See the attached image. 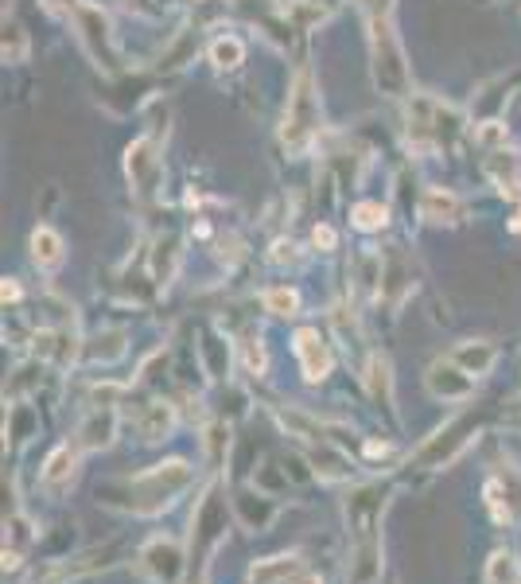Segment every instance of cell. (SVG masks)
Returning <instances> with one entry per match:
<instances>
[{
    "label": "cell",
    "instance_id": "1",
    "mask_svg": "<svg viewBox=\"0 0 521 584\" xmlns=\"http://www.w3.org/2000/svg\"><path fill=\"white\" fill-rule=\"evenodd\" d=\"M191 479H195V468H191L187 460H160V464H152L148 472L133 475V479L125 483V491H129L125 511H133V514L168 511L175 503V495H183V491L191 487Z\"/></svg>",
    "mask_w": 521,
    "mask_h": 584
},
{
    "label": "cell",
    "instance_id": "2",
    "mask_svg": "<svg viewBox=\"0 0 521 584\" xmlns=\"http://www.w3.org/2000/svg\"><path fill=\"white\" fill-rule=\"evenodd\" d=\"M370 28V71L374 86L389 98H405L409 94V67H405V51L401 39L393 32V12H370L366 16Z\"/></svg>",
    "mask_w": 521,
    "mask_h": 584
},
{
    "label": "cell",
    "instance_id": "3",
    "mask_svg": "<svg viewBox=\"0 0 521 584\" xmlns=\"http://www.w3.org/2000/svg\"><path fill=\"white\" fill-rule=\"evenodd\" d=\"M315 133H319V90H315L312 71L296 74V86L288 94V110H284V129L280 141L292 156H304L312 148Z\"/></svg>",
    "mask_w": 521,
    "mask_h": 584
},
{
    "label": "cell",
    "instance_id": "4",
    "mask_svg": "<svg viewBox=\"0 0 521 584\" xmlns=\"http://www.w3.org/2000/svg\"><path fill=\"white\" fill-rule=\"evenodd\" d=\"M70 12V20H74V28H78V39H82V47L94 55V63L105 67V71H113L117 67V51H113V32H109V16H105L102 8H94V4H86V0H63Z\"/></svg>",
    "mask_w": 521,
    "mask_h": 584
},
{
    "label": "cell",
    "instance_id": "5",
    "mask_svg": "<svg viewBox=\"0 0 521 584\" xmlns=\"http://www.w3.org/2000/svg\"><path fill=\"white\" fill-rule=\"evenodd\" d=\"M475 433H479V425L471 417H455V421H448L444 429H436L432 437L424 440V448L417 452V464L420 468H448L455 456L471 444Z\"/></svg>",
    "mask_w": 521,
    "mask_h": 584
},
{
    "label": "cell",
    "instance_id": "6",
    "mask_svg": "<svg viewBox=\"0 0 521 584\" xmlns=\"http://www.w3.org/2000/svg\"><path fill=\"white\" fill-rule=\"evenodd\" d=\"M125 176L133 183L140 199H152L160 191V176H164V160H160V141L156 137H140L125 152Z\"/></svg>",
    "mask_w": 521,
    "mask_h": 584
},
{
    "label": "cell",
    "instance_id": "7",
    "mask_svg": "<svg viewBox=\"0 0 521 584\" xmlns=\"http://www.w3.org/2000/svg\"><path fill=\"white\" fill-rule=\"evenodd\" d=\"M137 565L152 584H175L179 573H183V546L175 538H168V534H160V538L144 542Z\"/></svg>",
    "mask_w": 521,
    "mask_h": 584
},
{
    "label": "cell",
    "instance_id": "8",
    "mask_svg": "<svg viewBox=\"0 0 521 584\" xmlns=\"http://www.w3.org/2000/svg\"><path fill=\"white\" fill-rule=\"evenodd\" d=\"M385 503H389V491L382 483H366L358 487L347 499V522H350V538H362V534H378L382 526Z\"/></svg>",
    "mask_w": 521,
    "mask_h": 584
},
{
    "label": "cell",
    "instance_id": "9",
    "mask_svg": "<svg viewBox=\"0 0 521 584\" xmlns=\"http://www.w3.org/2000/svg\"><path fill=\"white\" fill-rule=\"evenodd\" d=\"M424 382H428V394L436 402H467L475 394V374H467L455 359L432 363L428 374H424Z\"/></svg>",
    "mask_w": 521,
    "mask_h": 584
},
{
    "label": "cell",
    "instance_id": "10",
    "mask_svg": "<svg viewBox=\"0 0 521 584\" xmlns=\"http://www.w3.org/2000/svg\"><path fill=\"white\" fill-rule=\"evenodd\" d=\"M382 581V534H362L350 542V573L347 584H378Z\"/></svg>",
    "mask_w": 521,
    "mask_h": 584
},
{
    "label": "cell",
    "instance_id": "11",
    "mask_svg": "<svg viewBox=\"0 0 521 584\" xmlns=\"http://www.w3.org/2000/svg\"><path fill=\"white\" fill-rule=\"evenodd\" d=\"M296 359H300V366H304V378L308 382H323L327 374H331V351H327V339L319 335L315 328H300L296 331Z\"/></svg>",
    "mask_w": 521,
    "mask_h": 584
},
{
    "label": "cell",
    "instance_id": "12",
    "mask_svg": "<svg viewBox=\"0 0 521 584\" xmlns=\"http://www.w3.org/2000/svg\"><path fill=\"white\" fill-rule=\"evenodd\" d=\"M117 437V413L105 405V409H90L86 417H82V425H78V433H74V444L82 448V452H102L109 448Z\"/></svg>",
    "mask_w": 521,
    "mask_h": 584
},
{
    "label": "cell",
    "instance_id": "13",
    "mask_svg": "<svg viewBox=\"0 0 521 584\" xmlns=\"http://www.w3.org/2000/svg\"><path fill=\"white\" fill-rule=\"evenodd\" d=\"M420 219L436 222V226H455V222L463 219V203L455 199V191H448V187H428L420 195Z\"/></svg>",
    "mask_w": 521,
    "mask_h": 584
},
{
    "label": "cell",
    "instance_id": "14",
    "mask_svg": "<svg viewBox=\"0 0 521 584\" xmlns=\"http://www.w3.org/2000/svg\"><path fill=\"white\" fill-rule=\"evenodd\" d=\"M300 573L304 569H300L296 553H277V557H265V561L249 565V584H292Z\"/></svg>",
    "mask_w": 521,
    "mask_h": 584
},
{
    "label": "cell",
    "instance_id": "15",
    "mask_svg": "<svg viewBox=\"0 0 521 584\" xmlns=\"http://www.w3.org/2000/svg\"><path fill=\"white\" fill-rule=\"evenodd\" d=\"M175 429V405L168 402H148L144 409L137 413V433L148 444H156V440H168Z\"/></svg>",
    "mask_w": 521,
    "mask_h": 584
},
{
    "label": "cell",
    "instance_id": "16",
    "mask_svg": "<svg viewBox=\"0 0 521 584\" xmlns=\"http://www.w3.org/2000/svg\"><path fill=\"white\" fill-rule=\"evenodd\" d=\"M487 176L502 195H518L521 191V164L510 148H494L487 152Z\"/></svg>",
    "mask_w": 521,
    "mask_h": 584
},
{
    "label": "cell",
    "instance_id": "17",
    "mask_svg": "<svg viewBox=\"0 0 521 584\" xmlns=\"http://www.w3.org/2000/svg\"><path fill=\"white\" fill-rule=\"evenodd\" d=\"M63 257H67V242H63V234L59 230H51V226H35L32 234V261L39 269H59L63 265Z\"/></svg>",
    "mask_w": 521,
    "mask_h": 584
},
{
    "label": "cell",
    "instance_id": "18",
    "mask_svg": "<svg viewBox=\"0 0 521 584\" xmlns=\"http://www.w3.org/2000/svg\"><path fill=\"white\" fill-rule=\"evenodd\" d=\"M74 464H78V452L70 448V444H59V448H51V456H47V464H43V487L47 491H63L70 479H74Z\"/></svg>",
    "mask_w": 521,
    "mask_h": 584
},
{
    "label": "cell",
    "instance_id": "19",
    "mask_svg": "<svg viewBox=\"0 0 521 584\" xmlns=\"http://www.w3.org/2000/svg\"><path fill=\"white\" fill-rule=\"evenodd\" d=\"M452 359L463 366L467 374L483 378V374H490V366H494V359H498V351H494V343H487V339H467V343L455 347Z\"/></svg>",
    "mask_w": 521,
    "mask_h": 584
},
{
    "label": "cell",
    "instance_id": "20",
    "mask_svg": "<svg viewBox=\"0 0 521 584\" xmlns=\"http://www.w3.org/2000/svg\"><path fill=\"white\" fill-rule=\"evenodd\" d=\"M366 386H370V398L378 405H393V374H389V359L385 355H370L366 366Z\"/></svg>",
    "mask_w": 521,
    "mask_h": 584
},
{
    "label": "cell",
    "instance_id": "21",
    "mask_svg": "<svg viewBox=\"0 0 521 584\" xmlns=\"http://www.w3.org/2000/svg\"><path fill=\"white\" fill-rule=\"evenodd\" d=\"M125 339H129V335L121 328L94 335V339L86 343V359H90V363H117V359L125 355Z\"/></svg>",
    "mask_w": 521,
    "mask_h": 584
},
{
    "label": "cell",
    "instance_id": "22",
    "mask_svg": "<svg viewBox=\"0 0 521 584\" xmlns=\"http://www.w3.org/2000/svg\"><path fill=\"white\" fill-rule=\"evenodd\" d=\"M245 59V43L234 36H218L210 43V63L218 67V71H234V67H242Z\"/></svg>",
    "mask_w": 521,
    "mask_h": 584
},
{
    "label": "cell",
    "instance_id": "23",
    "mask_svg": "<svg viewBox=\"0 0 521 584\" xmlns=\"http://www.w3.org/2000/svg\"><path fill=\"white\" fill-rule=\"evenodd\" d=\"M175 265H179V242L168 234V238H160V242H156V254H152V273H156V281H160V285H168V281H172Z\"/></svg>",
    "mask_w": 521,
    "mask_h": 584
},
{
    "label": "cell",
    "instance_id": "24",
    "mask_svg": "<svg viewBox=\"0 0 521 584\" xmlns=\"http://www.w3.org/2000/svg\"><path fill=\"white\" fill-rule=\"evenodd\" d=\"M487 584H518V561L510 549H494L487 561Z\"/></svg>",
    "mask_w": 521,
    "mask_h": 584
},
{
    "label": "cell",
    "instance_id": "25",
    "mask_svg": "<svg viewBox=\"0 0 521 584\" xmlns=\"http://www.w3.org/2000/svg\"><path fill=\"white\" fill-rule=\"evenodd\" d=\"M288 20H292L300 32H308V28H319V24L327 20V8H323L319 0H296V4H288Z\"/></svg>",
    "mask_w": 521,
    "mask_h": 584
},
{
    "label": "cell",
    "instance_id": "26",
    "mask_svg": "<svg viewBox=\"0 0 521 584\" xmlns=\"http://www.w3.org/2000/svg\"><path fill=\"white\" fill-rule=\"evenodd\" d=\"M265 308L273 316H296L300 312V292L288 289V285H277V289L265 292Z\"/></svg>",
    "mask_w": 521,
    "mask_h": 584
},
{
    "label": "cell",
    "instance_id": "27",
    "mask_svg": "<svg viewBox=\"0 0 521 584\" xmlns=\"http://www.w3.org/2000/svg\"><path fill=\"white\" fill-rule=\"evenodd\" d=\"M28 59V39L20 24H4V63H24Z\"/></svg>",
    "mask_w": 521,
    "mask_h": 584
},
{
    "label": "cell",
    "instance_id": "28",
    "mask_svg": "<svg viewBox=\"0 0 521 584\" xmlns=\"http://www.w3.org/2000/svg\"><path fill=\"white\" fill-rule=\"evenodd\" d=\"M385 222H389V211L382 203H358L354 207V226L358 230H382Z\"/></svg>",
    "mask_w": 521,
    "mask_h": 584
},
{
    "label": "cell",
    "instance_id": "29",
    "mask_svg": "<svg viewBox=\"0 0 521 584\" xmlns=\"http://www.w3.org/2000/svg\"><path fill=\"white\" fill-rule=\"evenodd\" d=\"M475 141L483 145V152L506 148V125H502V121H483V125L475 129Z\"/></svg>",
    "mask_w": 521,
    "mask_h": 584
},
{
    "label": "cell",
    "instance_id": "30",
    "mask_svg": "<svg viewBox=\"0 0 521 584\" xmlns=\"http://www.w3.org/2000/svg\"><path fill=\"white\" fill-rule=\"evenodd\" d=\"M242 355H245V370H249L253 378H261V374H265V366H269V355H265V347H261L257 339H245V343H242Z\"/></svg>",
    "mask_w": 521,
    "mask_h": 584
},
{
    "label": "cell",
    "instance_id": "31",
    "mask_svg": "<svg viewBox=\"0 0 521 584\" xmlns=\"http://www.w3.org/2000/svg\"><path fill=\"white\" fill-rule=\"evenodd\" d=\"M207 448H210V456L218 460L222 456V448H230V429H222V425H214L207 433Z\"/></svg>",
    "mask_w": 521,
    "mask_h": 584
},
{
    "label": "cell",
    "instance_id": "32",
    "mask_svg": "<svg viewBox=\"0 0 521 584\" xmlns=\"http://www.w3.org/2000/svg\"><path fill=\"white\" fill-rule=\"evenodd\" d=\"M8 530H12V546L16 549L32 542V534H28V530H32V522H28V518H12V522H8Z\"/></svg>",
    "mask_w": 521,
    "mask_h": 584
},
{
    "label": "cell",
    "instance_id": "33",
    "mask_svg": "<svg viewBox=\"0 0 521 584\" xmlns=\"http://www.w3.org/2000/svg\"><path fill=\"white\" fill-rule=\"evenodd\" d=\"M125 4H129V12H140V16H156L168 8V0H125Z\"/></svg>",
    "mask_w": 521,
    "mask_h": 584
},
{
    "label": "cell",
    "instance_id": "34",
    "mask_svg": "<svg viewBox=\"0 0 521 584\" xmlns=\"http://www.w3.org/2000/svg\"><path fill=\"white\" fill-rule=\"evenodd\" d=\"M312 242L319 246V250H335V242H339V238H335V230L323 222V226H315L312 230Z\"/></svg>",
    "mask_w": 521,
    "mask_h": 584
},
{
    "label": "cell",
    "instance_id": "35",
    "mask_svg": "<svg viewBox=\"0 0 521 584\" xmlns=\"http://www.w3.org/2000/svg\"><path fill=\"white\" fill-rule=\"evenodd\" d=\"M0 561H4V573H16V569H20V549H16V546H4Z\"/></svg>",
    "mask_w": 521,
    "mask_h": 584
},
{
    "label": "cell",
    "instance_id": "36",
    "mask_svg": "<svg viewBox=\"0 0 521 584\" xmlns=\"http://www.w3.org/2000/svg\"><path fill=\"white\" fill-rule=\"evenodd\" d=\"M354 4H358L366 16H370V12H393V0H354Z\"/></svg>",
    "mask_w": 521,
    "mask_h": 584
},
{
    "label": "cell",
    "instance_id": "37",
    "mask_svg": "<svg viewBox=\"0 0 521 584\" xmlns=\"http://www.w3.org/2000/svg\"><path fill=\"white\" fill-rule=\"evenodd\" d=\"M0 296H4V304H8V300H20V285H16L12 277H4V289H0Z\"/></svg>",
    "mask_w": 521,
    "mask_h": 584
},
{
    "label": "cell",
    "instance_id": "38",
    "mask_svg": "<svg viewBox=\"0 0 521 584\" xmlns=\"http://www.w3.org/2000/svg\"><path fill=\"white\" fill-rule=\"evenodd\" d=\"M385 452H389V444H378V440L366 444V456H385Z\"/></svg>",
    "mask_w": 521,
    "mask_h": 584
},
{
    "label": "cell",
    "instance_id": "39",
    "mask_svg": "<svg viewBox=\"0 0 521 584\" xmlns=\"http://www.w3.org/2000/svg\"><path fill=\"white\" fill-rule=\"evenodd\" d=\"M292 584H323V577H315V573H300Z\"/></svg>",
    "mask_w": 521,
    "mask_h": 584
},
{
    "label": "cell",
    "instance_id": "40",
    "mask_svg": "<svg viewBox=\"0 0 521 584\" xmlns=\"http://www.w3.org/2000/svg\"><path fill=\"white\" fill-rule=\"evenodd\" d=\"M510 230H514V234H521V211L514 215V222H510Z\"/></svg>",
    "mask_w": 521,
    "mask_h": 584
},
{
    "label": "cell",
    "instance_id": "41",
    "mask_svg": "<svg viewBox=\"0 0 521 584\" xmlns=\"http://www.w3.org/2000/svg\"><path fill=\"white\" fill-rule=\"evenodd\" d=\"M35 584H63V577H47V581H35Z\"/></svg>",
    "mask_w": 521,
    "mask_h": 584
},
{
    "label": "cell",
    "instance_id": "42",
    "mask_svg": "<svg viewBox=\"0 0 521 584\" xmlns=\"http://www.w3.org/2000/svg\"><path fill=\"white\" fill-rule=\"evenodd\" d=\"M191 584H207V577H199V581H191Z\"/></svg>",
    "mask_w": 521,
    "mask_h": 584
}]
</instances>
